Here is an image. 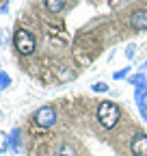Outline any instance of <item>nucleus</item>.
Wrapping results in <instances>:
<instances>
[{"label": "nucleus", "instance_id": "1", "mask_svg": "<svg viewBox=\"0 0 147 156\" xmlns=\"http://www.w3.org/2000/svg\"><path fill=\"white\" fill-rule=\"evenodd\" d=\"M119 106L115 102H102L100 108H97V119L104 128H113L117 122H119Z\"/></svg>", "mask_w": 147, "mask_h": 156}, {"label": "nucleus", "instance_id": "2", "mask_svg": "<svg viewBox=\"0 0 147 156\" xmlns=\"http://www.w3.org/2000/svg\"><path fill=\"white\" fill-rule=\"evenodd\" d=\"M15 48L20 50L22 54H30V52L35 50V37H32L28 30L20 28V30L15 33Z\"/></svg>", "mask_w": 147, "mask_h": 156}, {"label": "nucleus", "instance_id": "3", "mask_svg": "<svg viewBox=\"0 0 147 156\" xmlns=\"http://www.w3.org/2000/svg\"><path fill=\"white\" fill-rule=\"evenodd\" d=\"M35 122L41 128H50L54 122H56V111H54L52 106H43V108H39L35 113Z\"/></svg>", "mask_w": 147, "mask_h": 156}, {"label": "nucleus", "instance_id": "4", "mask_svg": "<svg viewBox=\"0 0 147 156\" xmlns=\"http://www.w3.org/2000/svg\"><path fill=\"white\" fill-rule=\"evenodd\" d=\"M134 156H147V134H136L130 145Z\"/></svg>", "mask_w": 147, "mask_h": 156}, {"label": "nucleus", "instance_id": "5", "mask_svg": "<svg viewBox=\"0 0 147 156\" xmlns=\"http://www.w3.org/2000/svg\"><path fill=\"white\" fill-rule=\"evenodd\" d=\"M130 24H132L134 28H147V9L134 11L132 17H130Z\"/></svg>", "mask_w": 147, "mask_h": 156}, {"label": "nucleus", "instance_id": "6", "mask_svg": "<svg viewBox=\"0 0 147 156\" xmlns=\"http://www.w3.org/2000/svg\"><path fill=\"white\" fill-rule=\"evenodd\" d=\"M46 7L54 13H59L63 7H65V0H46Z\"/></svg>", "mask_w": 147, "mask_h": 156}, {"label": "nucleus", "instance_id": "7", "mask_svg": "<svg viewBox=\"0 0 147 156\" xmlns=\"http://www.w3.org/2000/svg\"><path fill=\"white\" fill-rule=\"evenodd\" d=\"M56 156H74V150H71V145H61Z\"/></svg>", "mask_w": 147, "mask_h": 156}, {"label": "nucleus", "instance_id": "8", "mask_svg": "<svg viewBox=\"0 0 147 156\" xmlns=\"http://www.w3.org/2000/svg\"><path fill=\"white\" fill-rule=\"evenodd\" d=\"M7 147H9V136L5 132H0V152H5Z\"/></svg>", "mask_w": 147, "mask_h": 156}, {"label": "nucleus", "instance_id": "9", "mask_svg": "<svg viewBox=\"0 0 147 156\" xmlns=\"http://www.w3.org/2000/svg\"><path fill=\"white\" fill-rule=\"evenodd\" d=\"M17 136H20V130L15 128V130L11 132V136H9V145H11V147H15V145H17Z\"/></svg>", "mask_w": 147, "mask_h": 156}, {"label": "nucleus", "instance_id": "10", "mask_svg": "<svg viewBox=\"0 0 147 156\" xmlns=\"http://www.w3.org/2000/svg\"><path fill=\"white\" fill-rule=\"evenodd\" d=\"M9 83H11V80H9V76L2 72V74H0V91H2L5 87H9Z\"/></svg>", "mask_w": 147, "mask_h": 156}, {"label": "nucleus", "instance_id": "11", "mask_svg": "<svg viewBox=\"0 0 147 156\" xmlns=\"http://www.w3.org/2000/svg\"><path fill=\"white\" fill-rule=\"evenodd\" d=\"M93 91H106V85H102V83H97V85L93 87Z\"/></svg>", "mask_w": 147, "mask_h": 156}]
</instances>
